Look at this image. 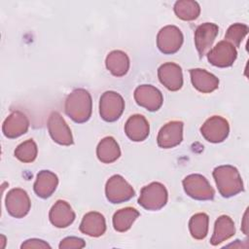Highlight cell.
I'll return each instance as SVG.
<instances>
[{"mask_svg":"<svg viewBox=\"0 0 249 249\" xmlns=\"http://www.w3.org/2000/svg\"><path fill=\"white\" fill-rule=\"evenodd\" d=\"M65 113L75 123L83 124L89 120L92 111L91 96L85 89L72 90L65 100Z\"/></svg>","mask_w":249,"mask_h":249,"instance_id":"obj_1","label":"cell"},{"mask_svg":"<svg viewBox=\"0 0 249 249\" xmlns=\"http://www.w3.org/2000/svg\"><path fill=\"white\" fill-rule=\"evenodd\" d=\"M213 177L223 197H231L243 191V182L236 167L220 165L214 168Z\"/></svg>","mask_w":249,"mask_h":249,"instance_id":"obj_2","label":"cell"},{"mask_svg":"<svg viewBox=\"0 0 249 249\" xmlns=\"http://www.w3.org/2000/svg\"><path fill=\"white\" fill-rule=\"evenodd\" d=\"M167 190L160 182H152L143 187L138 197V203L150 211H157L161 209L167 202Z\"/></svg>","mask_w":249,"mask_h":249,"instance_id":"obj_3","label":"cell"},{"mask_svg":"<svg viewBox=\"0 0 249 249\" xmlns=\"http://www.w3.org/2000/svg\"><path fill=\"white\" fill-rule=\"evenodd\" d=\"M183 188L185 193L196 200H211L215 196V191L200 174H190L183 180Z\"/></svg>","mask_w":249,"mask_h":249,"instance_id":"obj_4","label":"cell"},{"mask_svg":"<svg viewBox=\"0 0 249 249\" xmlns=\"http://www.w3.org/2000/svg\"><path fill=\"white\" fill-rule=\"evenodd\" d=\"M105 195L111 203H122L129 200L135 195L131 185L121 175L111 176L105 185Z\"/></svg>","mask_w":249,"mask_h":249,"instance_id":"obj_5","label":"cell"},{"mask_svg":"<svg viewBox=\"0 0 249 249\" xmlns=\"http://www.w3.org/2000/svg\"><path fill=\"white\" fill-rule=\"evenodd\" d=\"M124 101L122 95L116 91H105L99 100V114L105 122H115L123 114Z\"/></svg>","mask_w":249,"mask_h":249,"instance_id":"obj_6","label":"cell"},{"mask_svg":"<svg viewBox=\"0 0 249 249\" xmlns=\"http://www.w3.org/2000/svg\"><path fill=\"white\" fill-rule=\"evenodd\" d=\"M184 41L182 31L175 25L162 27L157 35V47L164 54H173L179 51Z\"/></svg>","mask_w":249,"mask_h":249,"instance_id":"obj_7","label":"cell"},{"mask_svg":"<svg viewBox=\"0 0 249 249\" xmlns=\"http://www.w3.org/2000/svg\"><path fill=\"white\" fill-rule=\"evenodd\" d=\"M5 204L8 213L14 218H23L30 210L31 202L27 193L19 188L12 189L7 193Z\"/></svg>","mask_w":249,"mask_h":249,"instance_id":"obj_8","label":"cell"},{"mask_svg":"<svg viewBox=\"0 0 249 249\" xmlns=\"http://www.w3.org/2000/svg\"><path fill=\"white\" fill-rule=\"evenodd\" d=\"M200 132L205 140L210 143H221L229 135L230 125L221 116H213L205 121L200 127Z\"/></svg>","mask_w":249,"mask_h":249,"instance_id":"obj_9","label":"cell"},{"mask_svg":"<svg viewBox=\"0 0 249 249\" xmlns=\"http://www.w3.org/2000/svg\"><path fill=\"white\" fill-rule=\"evenodd\" d=\"M48 130L52 139L63 146H70L74 143L70 127L58 112H52L48 120Z\"/></svg>","mask_w":249,"mask_h":249,"instance_id":"obj_10","label":"cell"},{"mask_svg":"<svg viewBox=\"0 0 249 249\" xmlns=\"http://www.w3.org/2000/svg\"><path fill=\"white\" fill-rule=\"evenodd\" d=\"M237 56L236 49L228 41H220L207 53L208 61L217 67L225 68L233 64Z\"/></svg>","mask_w":249,"mask_h":249,"instance_id":"obj_11","label":"cell"},{"mask_svg":"<svg viewBox=\"0 0 249 249\" xmlns=\"http://www.w3.org/2000/svg\"><path fill=\"white\" fill-rule=\"evenodd\" d=\"M136 103L150 112L158 111L163 102V97L159 89L152 85H141L134 90Z\"/></svg>","mask_w":249,"mask_h":249,"instance_id":"obj_12","label":"cell"},{"mask_svg":"<svg viewBox=\"0 0 249 249\" xmlns=\"http://www.w3.org/2000/svg\"><path fill=\"white\" fill-rule=\"evenodd\" d=\"M183 126L184 124L181 121H171L165 124L157 137L159 147L170 149L179 145L183 140Z\"/></svg>","mask_w":249,"mask_h":249,"instance_id":"obj_13","label":"cell"},{"mask_svg":"<svg viewBox=\"0 0 249 249\" xmlns=\"http://www.w3.org/2000/svg\"><path fill=\"white\" fill-rule=\"evenodd\" d=\"M218 32V25L212 22H205L196 27L195 31V45L199 57H202L209 52Z\"/></svg>","mask_w":249,"mask_h":249,"instance_id":"obj_14","label":"cell"},{"mask_svg":"<svg viewBox=\"0 0 249 249\" xmlns=\"http://www.w3.org/2000/svg\"><path fill=\"white\" fill-rule=\"evenodd\" d=\"M158 77L160 82L171 91L179 90L183 86L182 68L174 62L161 64L158 69Z\"/></svg>","mask_w":249,"mask_h":249,"instance_id":"obj_15","label":"cell"},{"mask_svg":"<svg viewBox=\"0 0 249 249\" xmlns=\"http://www.w3.org/2000/svg\"><path fill=\"white\" fill-rule=\"evenodd\" d=\"M29 127V121L25 114L20 111L11 113L3 123L2 130L6 137L17 138L24 134Z\"/></svg>","mask_w":249,"mask_h":249,"instance_id":"obj_16","label":"cell"},{"mask_svg":"<svg viewBox=\"0 0 249 249\" xmlns=\"http://www.w3.org/2000/svg\"><path fill=\"white\" fill-rule=\"evenodd\" d=\"M75 212L70 204L62 199L57 200L50 210L49 218L51 223L59 229L67 228L75 220Z\"/></svg>","mask_w":249,"mask_h":249,"instance_id":"obj_17","label":"cell"},{"mask_svg":"<svg viewBox=\"0 0 249 249\" xmlns=\"http://www.w3.org/2000/svg\"><path fill=\"white\" fill-rule=\"evenodd\" d=\"M124 132L130 140L140 142L148 137L150 133V125L144 116L135 114L129 117L126 121L124 124Z\"/></svg>","mask_w":249,"mask_h":249,"instance_id":"obj_18","label":"cell"},{"mask_svg":"<svg viewBox=\"0 0 249 249\" xmlns=\"http://www.w3.org/2000/svg\"><path fill=\"white\" fill-rule=\"evenodd\" d=\"M80 231L92 237L101 236L106 231V222L104 216L95 211H91L84 215L80 224Z\"/></svg>","mask_w":249,"mask_h":249,"instance_id":"obj_19","label":"cell"},{"mask_svg":"<svg viewBox=\"0 0 249 249\" xmlns=\"http://www.w3.org/2000/svg\"><path fill=\"white\" fill-rule=\"evenodd\" d=\"M190 75L194 88L202 93L212 92L219 87V79L205 69H191Z\"/></svg>","mask_w":249,"mask_h":249,"instance_id":"obj_20","label":"cell"},{"mask_svg":"<svg viewBox=\"0 0 249 249\" xmlns=\"http://www.w3.org/2000/svg\"><path fill=\"white\" fill-rule=\"evenodd\" d=\"M58 185V178L56 174L50 170H41L37 174L34 183V192L41 198L50 197L55 191Z\"/></svg>","mask_w":249,"mask_h":249,"instance_id":"obj_21","label":"cell"},{"mask_svg":"<svg viewBox=\"0 0 249 249\" xmlns=\"http://www.w3.org/2000/svg\"><path fill=\"white\" fill-rule=\"evenodd\" d=\"M234 233L235 227L231 218L227 215H222L215 222L214 231L210 239V243L213 246H216L233 236Z\"/></svg>","mask_w":249,"mask_h":249,"instance_id":"obj_22","label":"cell"},{"mask_svg":"<svg viewBox=\"0 0 249 249\" xmlns=\"http://www.w3.org/2000/svg\"><path fill=\"white\" fill-rule=\"evenodd\" d=\"M106 68L116 77L124 76L129 69V58L123 51H112L105 59Z\"/></svg>","mask_w":249,"mask_h":249,"instance_id":"obj_23","label":"cell"},{"mask_svg":"<svg viewBox=\"0 0 249 249\" xmlns=\"http://www.w3.org/2000/svg\"><path fill=\"white\" fill-rule=\"evenodd\" d=\"M96 156L101 162H104V163L114 162L121 156V150H120L119 144L111 136H107L103 138L97 145Z\"/></svg>","mask_w":249,"mask_h":249,"instance_id":"obj_24","label":"cell"},{"mask_svg":"<svg viewBox=\"0 0 249 249\" xmlns=\"http://www.w3.org/2000/svg\"><path fill=\"white\" fill-rule=\"evenodd\" d=\"M139 215V212L133 207L122 208L113 216V227L117 231L124 232L130 229Z\"/></svg>","mask_w":249,"mask_h":249,"instance_id":"obj_25","label":"cell"},{"mask_svg":"<svg viewBox=\"0 0 249 249\" xmlns=\"http://www.w3.org/2000/svg\"><path fill=\"white\" fill-rule=\"evenodd\" d=\"M174 13L180 19L195 20L200 14V7L193 0H180L174 4Z\"/></svg>","mask_w":249,"mask_h":249,"instance_id":"obj_26","label":"cell"},{"mask_svg":"<svg viewBox=\"0 0 249 249\" xmlns=\"http://www.w3.org/2000/svg\"><path fill=\"white\" fill-rule=\"evenodd\" d=\"M209 217L205 213H196L189 221V230L195 239H204L208 233Z\"/></svg>","mask_w":249,"mask_h":249,"instance_id":"obj_27","label":"cell"},{"mask_svg":"<svg viewBox=\"0 0 249 249\" xmlns=\"http://www.w3.org/2000/svg\"><path fill=\"white\" fill-rule=\"evenodd\" d=\"M38 149L33 139H28L20 143L15 150V157L22 162H32L37 157Z\"/></svg>","mask_w":249,"mask_h":249,"instance_id":"obj_28","label":"cell"},{"mask_svg":"<svg viewBox=\"0 0 249 249\" xmlns=\"http://www.w3.org/2000/svg\"><path fill=\"white\" fill-rule=\"evenodd\" d=\"M248 33V26L243 23L231 24L225 35V40L231 43L235 49L239 47L241 41Z\"/></svg>","mask_w":249,"mask_h":249,"instance_id":"obj_29","label":"cell"},{"mask_svg":"<svg viewBox=\"0 0 249 249\" xmlns=\"http://www.w3.org/2000/svg\"><path fill=\"white\" fill-rule=\"evenodd\" d=\"M86 246V242L84 241V239L80 238V237H76V236H68L63 238L58 247L60 249H71V248H84Z\"/></svg>","mask_w":249,"mask_h":249,"instance_id":"obj_30","label":"cell"},{"mask_svg":"<svg viewBox=\"0 0 249 249\" xmlns=\"http://www.w3.org/2000/svg\"><path fill=\"white\" fill-rule=\"evenodd\" d=\"M20 248H51V246L44 240L38 239V238H31L25 240Z\"/></svg>","mask_w":249,"mask_h":249,"instance_id":"obj_31","label":"cell"},{"mask_svg":"<svg viewBox=\"0 0 249 249\" xmlns=\"http://www.w3.org/2000/svg\"><path fill=\"white\" fill-rule=\"evenodd\" d=\"M246 221H247V211L245 212V214H244V218H243V226H242V231H243V232L245 233V234H248L247 233V223H246Z\"/></svg>","mask_w":249,"mask_h":249,"instance_id":"obj_32","label":"cell"}]
</instances>
